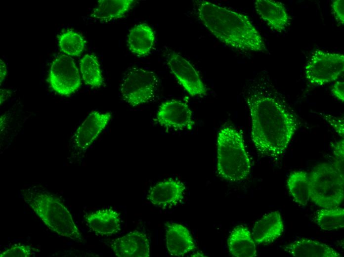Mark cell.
I'll use <instances>...</instances> for the list:
<instances>
[{
  "label": "cell",
  "mask_w": 344,
  "mask_h": 257,
  "mask_svg": "<svg viewBox=\"0 0 344 257\" xmlns=\"http://www.w3.org/2000/svg\"><path fill=\"white\" fill-rule=\"evenodd\" d=\"M255 8L260 18L271 29L281 32L289 22V16L285 5L272 0H257Z\"/></svg>",
  "instance_id": "5bb4252c"
},
{
  "label": "cell",
  "mask_w": 344,
  "mask_h": 257,
  "mask_svg": "<svg viewBox=\"0 0 344 257\" xmlns=\"http://www.w3.org/2000/svg\"><path fill=\"white\" fill-rule=\"evenodd\" d=\"M334 155V163L332 164L341 174H344V139L332 144Z\"/></svg>",
  "instance_id": "4316f807"
},
{
  "label": "cell",
  "mask_w": 344,
  "mask_h": 257,
  "mask_svg": "<svg viewBox=\"0 0 344 257\" xmlns=\"http://www.w3.org/2000/svg\"><path fill=\"white\" fill-rule=\"evenodd\" d=\"M111 249L118 257H148L150 242L147 234L139 230L131 231L112 240Z\"/></svg>",
  "instance_id": "7c38bea8"
},
{
  "label": "cell",
  "mask_w": 344,
  "mask_h": 257,
  "mask_svg": "<svg viewBox=\"0 0 344 257\" xmlns=\"http://www.w3.org/2000/svg\"><path fill=\"white\" fill-rule=\"evenodd\" d=\"M287 185L296 202L305 206L310 199L309 174L302 171H293L288 178Z\"/></svg>",
  "instance_id": "7402d4cb"
},
{
  "label": "cell",
  "mask_w": 344,
  "mask_h": 257,
  "mask_svg": "<svg viewBox=\"0 0 344 257\" xmlns=\"http://www.w3.org/2000/svg\"><path fill=\"white\" fill-rule=\"evenodd\" d=\"M166 241L167 250L173 256H183L196 249L189 230L181 224L172 223L166 225Z\"/></svg>",
  "instance_id": "9a60e30c"
},
{
  "label": "cell",
  "mask_w": 344,
  "mask_h": 257,
  "mask_svg": "<svg viewBox=\"0 0 344 257\" xmlns=\"http://www.w3.org/2000/svg\"><path fill=\"white\" fill-rule=\"evenodd\" d=\"M80 70L84 82L92 88H99L103 84L100 64L96 56L86 54L80 61Z\"/></svg>",
  "instance_id": "603a6c76"
},
{
  "label": "cell",
  "mask_w": 344,
  "mask_h": 257,
  "mask_svg": "<svg viewBox=\"0 0 344 257\" xmlns=\"http://www.w3.org/2000/svg\"><path fill=\"white\" fill-rule=\"evenodd\" d=\"M10 93V91L8 90L0 89V104L6 99Z\"/></svg>",
  "instance_id": "1f68e13d"
},
{
  "label": "cell",
  "mask_w": 344,
  "mask_h": 257,
  "mask_svg": "<svg viewBox=\"0 0 344 257\" xmlns=\"http://www.w3.org/2000/svg\"><path fill=\"white\" fill-rule=\"evenodd\" d=\"M310 198L323 208H337L344 198V175L332 165L323 163L309 174Z\"/></svg>",
  "instance_id": "5b68a950"
},
{
  "label": "cell",
  "mask_w": 344,
  "mask_h": 257,
  "mask_svg": "<svg viewBox=\"0 0 344 257\" xmlns=\"http://www.w3.org/2000/svg\"><path fill=\"white\" fill-rule=\"evenodd\" d=\"M154 41L155 35L152 29L145 23L132 28L127 40L130 51L138 56L147 55L153 46Z\"/></svg>",
  "instance_id": "ffe728a7"
},
{
  "label": "cell",
  "mask_w": 344,
  "mask_h": 257,
  "mask_svg": "<svg viewBox=\"0 0 344 257\" xmlns=\"http://www.w3.org/2000/svg\"><path fill=\"white\" fill-rule=\"evenodd\" d=\"M168 64L172 74L188 93L192 96H201L207 92V88L191 64L178 53H172Z\"/></svg>",
  "instance_id": "8fae6325"
},
{
  "label": "cell",
  "mask_w": 344,
  "mask_h": 257,
  "mask_svg": "<svg viewBox=\"0 0 344 257\" xmlns=\"http://www.w3.org/2000/svg\"><path fill=\"white\" fill-rule=\"evenodd\" d=\"M185 186L180 180L170 178L151 187L147 200L154 206L162 208L174 206L183 199Z\"/></svg>",
  "instance_id": "4fadbf2b"
},
{
  "label": "cell",
  "mask_w": 344,
  "mask_h": 257,
  "mask_svg": "<svg viewBox=\"0 0 344 257\" xmlns=\"http://www.w3.org/2000/svg\"><path fill=\"white\" fill-rule=\"evenodd\" d=\"M158 80L152 71L132 68L124 76L120 86L123 100L132 107L151 101L155 97Z\"/></svg>",
  "instance_id": "8992f818"
},
{
  "label": "cell",
  "mask_w": 344,
  "mask_h": 257,
  "mask_svg": "<svg viewBox=\"0 0 344 257\" xmlns=\"http://www.w3.org/2000/svg\"><path fill=\"white\" fill-rule=\"evenodd\" d=\"M133 0H99L90 15L101 21L121 18L130 9Z\"/></svg>",
  "instance_id": "44dd1931"
},
{
  "label": "cell",
  "mask_w": 344,
  "mask_h": 257,
  "mask_svg": "<svg viewBox=\"0 0 344 257\" xmlns=\"http://www.w3.org/2000/svg\"><path fill=\"white\" fill-rule=\"evenodd\" d=\"M251 137L262 155L277 158L287 149L297 128L294 115L275 98L255 93L247 98Z\"/></svg>",
  "instance_id": "6da1fadb"
},
{
  "label": "cell",
  "mask_w": 344,
  "mask_h": 257,
  "mask_svg": "<svg viewBox=\"0 0 344 257\" xmlns=\"http://www.w3.org/2000/svg\"><path fill=\"white\" fill-rule=\"evenodd\" d=\"M216 168L220 176L233 182L244 180L251 172V160L243 135L231 126H224L218 131Z\"/></svg>",
  "instance_id": "277c9868"
},
{
  "label": "cell",
  "mask_w": 344,
  "mask_h": 257,
  "mask_svg": "<svg viewBox=\"0 0 344 257\" xmlns=\"http://www.w3.org/2000/svg\"><path fill=\"white\" fill-rule=\"evenodd\" d=\"M197 5L202 23L224 44L241 50H267L263 38L246 15L206 0L197 1Z\"/></svg>",
  "instance_id": "7a4b0ae2"
},
{
  "label": "cell",
  "mask_w": 344,
  "mask_h": 257,
  "mask_svg": "<svg viewBox=\"0 0 344 257\" xmlns=\"http://www.w3.org/2000/svg\"><path fill=\"white\" fill-rule=\"evenodd\" d=\"M39 252L28 245H14L0 253V257H29Z\"/></svg>",
  "instance_id": "484cf974"
},
{
  "label": "cell",
  "mask_w": 344,
  "mask_h": 257,
  "mask_svg": "<svg viewBox=\"0 0 344 257\" xmlns=\"http://www.w3.org/2000/svg\"><path fill=\"white\" fill-rule=\"evenodd\" d=\"M47 82L57 93L68 96L77 90L81 85L80 74L74 59L62 54L52 61Z\"/></svg>",
  "instance_id": "ba28073f"
},
{
  "label": "cell",
  "mask_w": 344,
  "mask_h": 257,
  "mask_svg": "<svg viewBox=\"0 0 344 257\" xmlns=\"http://www.w3.org/2000/svg\"><path fill=\"white\" fill-rule=\"evenodd\" d=\"M156 122L161 126L176 129H191L195 123L188 105L180 100L163 102L157 113Z\"/></svg>",
  "instance_id": "30bf717a"
},
{
  "label": "cell",
  "mask_w": 344,
  "mask_h": 257,
  "mask_svg": "<svg viewBox=\"0 0 344 257\" xmlns=\"http://www.w3.org/2000/svg\"><path fill=\"white\" fill-rule=\"evenodd\" d=\"M85 218L91 230L101 236H111L121 230L120 214L111 209L100 210L89 213Z\"/></svg>",
  "instance_id": "e0dca14e"
},
{
  "label": "cell",
  "mask_w": 344,
  "mask_h": 257,
  "mask_svg": "<svg viewBox=\"0 0 344 257\" xmlns=\"http://www.w3.org/2000/svg\"><path fill=\"white\" fill-rule=\"evenodd\" d=\"M327 120L329 122L332 126H333L337 132L342 137H344V120L343 118H337L331 116H326Z\"/></svg>",
  "instance_id": "f546056e"
},
{
  "label": "cell",
  "mask_w": 344,
  "mask_h": 257,
  "mask_svg": "<svg viewBox=\"0 0 344 257\" xmlns=\"http://www.w3.org/2000/svg\"><path fill=\"white\" fill-rule=\"evenodd\" d=\"M284 250L296 257H341L333 248L319 242L301 238L283 247Z\"/></svg>",
  "instance_id": "ac0fdd59"
},
{
  "label": "cell",
  "mask_w": 344,
  "mask_h": 257,
  "mask_svg": "<svg viewBox=\"0 0 344 257\" xmlns=\"http://www.w3.org/2000/svg\"><path fill=\"white\" fill-rule=\"evenodd\" d=\"M0 83L1 84L5 78L7 74V69L4 62L1 59H0Z\"/></svg>",
  "instance_id": "4dcf8cb0"
},
{
  "label": "cell",
  "mask_w": 344,
  "mask_h": 257,
  "mask_svg": "<svg viewBox=\"0 0 344 257\" xmlns=\"http://www.w3.org/2000/svg\"><path fill=\"white\" fill-rule=\"evenodd\" d=\"M111 118L110 112L92 111L73 136V144L75 150L79 152L86 151L104 130Z\"/></svg>",
  "instance_id": "9c48e42d"
},
{
  "label": "cell",
  "mask_w": 344,
  "mask_h": 257,
  "mask_svg": "<svg viewBox=\"0 0 344 257\" xmlns=\"http://www.w3.org/2000/svg\"><path fill=\"white\" fill-rule=\"evenodd\" d=\"M227 245L229 253L236 257H254L257 250L250 231L243 225L235 227L231 232Z\"/></svg>",
  "instance_id": "d6986e66"
},
{
  "label": "cell",
  "mask_w": 344,
  "mask_h": 257,
  "mask_svg": "<svg viewBox=\"0 0 344 257\" xmlns=\"http://www.w3.org/2000/svg\"><path fill=\"white\" fill-rule=\"evenodd\" d=\"M86 42L79 33L68 30L58 37V43L61 50L69 56H79L86 47Z\"/></svg>",
  "instance_id": "d4e9b609"
},
{
  "label": "cell",
  "mask_w": 344,
  "mask_h": 257,
  "mask_svg": "<svg viewBox=\"0 0 344 257\" xmlns=\"http://www.w3.org/2000/svg\"><path fill=\"white\" fill-rule=\"evenodd\" d=\"M344 81H339L334 84L331 89L333 96L343 102L344 101Z\"/></svg>",
  "instance_id": "f1b7e54d"
},
{
  "label": "cell",
  "mask_w": 344,
  "mask_h": 257,
  "mask_svg": "<svg viewBox=\"0 0 344 257\" xmlns=\"http://www.w3.org/2000/svg\"><path fill=\"white\" fill-rule=\"evenodd\" d=\"M284 231V224L280 213L274 211L257 221L252 230V236L258 244H267L279 237Z\"/></svg>",
  "instance_id": "2e32d148"
},
{
  "label": "cell",
  "mask_w": 344,
  "mask_h": 257,
  "mask_svg": "<svg viewBox=\"0 0 344 257\" xmlns=\"http://www.w3.org/2000/svg\"><path fill=\"white\" fill-rule=\"evenodd\" d=\"M344 71L343 53L321 49L312 53L304 67L306 80L309 84L316 86L336 81Z\"/></svg>",
  "instance_id": "52a82bcc"
},
{
  "label": "cell",
  "mask_w": 344,
  "mask_h": 257,
  "mask_svg": "<svg viewBox=\"0 0 344 257\" xmlns=\"http://www.w3.org/2000/svg\"><path fill=\"white\" fill-rule=\"evenodd\" d=\"M344 0H333L331 3L332 13L336 21L340 24H344Z\"/></svg>",
  "instance_id": "83f0119b"
},
{
  "label": "cell",
  "mask_w": 344,
  "mask_h": 257,
  "mask_svg": "<svg viewBox=\"0 0 344 257\" xmlns=\"http://www.w3.org/2000/svg\"><path fill=\"white\" fill-rule=\"evenodd\" d=\"M24 201L52 231L76 242H82V234L72 214L62 201L46 192L23 189Z\"/></svg>",
  "instance_id": "3957f363"
},
{
  "label": "cell",
  "mask_w": 344,
  "mask_h": 257,
  "mask_svg": "<svg viewBox=\"0 0 344 257\" xmlns=\"http://www.w3.org/2000/svg\"><path fill=\"white\" fill-rule=\"evenodd\" d=\"M315 222L323 230L334 231L344 227V209L324 208L317 212Z\"/></svg>",
  "instance_id": "cb8c5ba5"
}]
</instances>
